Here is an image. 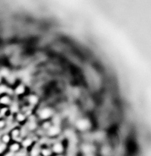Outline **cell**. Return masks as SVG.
<instances>
[{
	"label": "cell",
	"mask_w": 151,
	"mask_h": 156,
	"mask_svg": "<svg viewBox=\"0 0 151 156\" xmlns=\"http://www.w3.org/2000/svg\"><path fill=\"white\" fill-rule=\"evenodd\" d=\"M13 95L20 97L24 95L27 92V86L22 81H18L13 88Z\"/></svg>",
	"instance_id": "cell-1"
},
{
	"label": "cell",
	"mask_w": 151,
	"mask_h": 156,
	"mask_svg": "<svg viewBox=\"0 0 151 156\" xmlns=\"http://www.w3.org/2000/svg\"><path fill=\"white\" fill-rule=\"evenodd\" d=\"M13 102V95L5 93L0 95V107H9Z\"/></svg>",
	"instance_id": "cell-2"
},
{
	"label": "cell",
	"mask_w": 151,
	"mask_h": 156,
	"mask_svg": "<svg viewBox=\"0 0 151 156\" xmlns=\"http://www.w3.org/2000/svg\"><path fill=\"white\" fill-rule=\"evenodd\" d=\"M53 109L49 107H45L40 110L38 114L39 118L42 121H48L51 117L53 116Z\"/></svg>",
	"instance_id": "cell-3"
},
{
	"label": "cell",
	"mask_w": 151,
	"mask_h": 156,
	"mask_svg": "<svg viewBox=\"0 0 151 156\" xmlns=\"http://www.w3.org/2000/svg\"><path fill=\"white\" fill-rule=\"evenodd\" d=\"M22 148L20 143L16 141H13L8 146V151L14 155L19 153Z\"/></svg>",
	"instance_id": "cell-4"
},
{
	"label": "cell",
	"mask_w": 151,
	"mask_h": 156,
	"mask_svg": "<svg viewBox=\"0 0 151 156\" xmlns=\"http://www.w3.org/2000/svg\"><path fill=\"white\" fill-rule=\"evenodd\" d=\"M13 141H17L21 137V129L18 127H15L9 132Z\"/></svg>",
	"instance_id": "cell-5"
},
{
	"label": "cell",
	"mask_w": 151,
	"mask_h": 156,
	"mask_svg": "<svg viewBox=\"0 0 151 156\" xmlns=\"http://www.w3.org/2000/svg\"><path fill=\"white\" fill-rule=\"evenodd\" d=\"M51 149L53 153L55 154H63L64 150V147L61 143L56 142L52 146Z\"/></svg>",
	"instance_id": "cell-6"
},
{
	"label": "cell",
	"mask_w": 151,
	"mask_h": 156,
	"mask_svg": "<svg viewBox=\"0 0 151 156\" xmlns=\"http://www.w3.org/2000/svg\"><path fill=\"white\" fill-rule=\"evenodd\" d=\"M61 132V129L59 125H52L51 127L47 130L48 135L50 137L58 136Z\"/></svg>",
	"instance_id": "cell-7"
},
{
	"label": "cell",
	"mask_w": 151,
	"mask_h": 156,
	"mask_svg": "<svg viewBox=\"0 0 151 156\" xmlns=\"http://www.w3.org/2000/svg\"><path fill=\"white\" fill-rule=\"evenodd\" d=\"M13 116H14L15 122L19 123H22L23 122H26L27 118V116H26V114L23 112L20 111L16 114L13 115Z\"/></svg>",
	"instance_id": "cell-8"
},
{
	"label": "cell",
	"mask_w": 151,
	"mask_h": 156,
	"mask_svg": "<svg viewBox=\"0 0 151 156\" xmlns=\"http://www.w3.org/2000/svg\"><path fill=\"white\" fill-rule=\"evenodd\" d=\"M13 72L11 68L9 66L2 65L0 67V76L4 79Z\"/></svg>",
	"instance_id": "cell-9"
},
{
	"label": "cell",
	"mask_w": 151,
	"mask_h": 156,
	"mask_svg": "<svg viewBox=\"0 0 151 156\" xmlns=\"http://www.w3.org/2000/svg\"><path fill=\"white\" fill-rule=\"evenodd\" d=\"M27 100L28 102V104L30 106H35L38 104L39 102V96L34 94H31L27 96Z\"/></svg>",
	"instance_id": "cell-10"
},
{
	"label": "cell",
	"mask_w": 151,
	"mask_h": 156,
	"mask_svg": "<svg viewBox=\"0 0 151 156\" xmlns=\"http://www.w3.org/2000/svg\"><path fill=\"white\" fill-rule=\"evenodd\" d=\"M13 141V139L9 132L4 133L0 136V142L4 143L7 146H8Z\"/></svg>",
	"instance_id": "cell-11"
},
{
	"label": "cell",
	"mask_w": 151,
	"mask_h": 156,
	"mask_svg": "<svg viewBox=\"0 0 151 156\" xmlns=\"http://www.w3.org/2000/svg\"><path fill=\"white\" fill-rule=\"evenodd\" d=\"M9 113L11 114L15 115L20 111V104L18 103H17L16 102H14V100H13V103L9 107Z\"/></svg>",
	"instance_id": "cell-12"
},
{
	"label": "cell",
	"mask_w": 151,
	"mask_h": 156,
	"mask_svg": "<svg viewBox=\"0 0 151 156\" xmlns=\"http://www.w3.org/2000/svg\"><path fill=\"white\" fill-rule=\"evenodd\" d=\"M33 140L30 137H27L23 139L20 142L22 147L23 148H29L33 144Z\"/></svg>",
	"instance_id": "cell-13"
},
{
	"label": "cell",
	"mask_w": 151,
	"mask_h": 156,
	"mask_svg": "<svg viewBox=\"0 0 151 156\" xmlns=\"http://www.w3.org/2000/svg\"><path fill=\"white\" fill-rule=\"evenodd\" d=\"M10 114L9 107H0V118H5Z\"/></svg>",
	"instance_id": "cell-14"
},
{
	"label": "cell",
	"mask_w": 151,
	"mask_h": 156,
	"mask_svg": "<svg viewBox=\"0 0 151 156\" xmlns=\"http://www.w3.org/2000/svg\"><path fill=\"white\" fill-rule=\"evenodd\" d=\"M27 128L30 131H34L38 128V125L36 121H29L27 124Z\"/></svg>",
	"instance_id": "cell-15"
},
{
	"label": "cell",
	"mask_w": 151,
	"mask_h": 156,
	"mask_svg": "<svg viewBox=\"0 0 151 156\" xmlns=\"http://www.w3.org/2000/svg\"><path fill=\"white\" fill-rule=\"evenodd\" d=\"M53 152L52 149H49L47 148H44L40 150V154L42 156H52Z\"/></svg>",
	"instance_id": "cell-16"
},
{
	"label": "cell",
	"mask_w": 151,
	"mask_h": 156,
	"mask_svg": "<svg viewBox=\"0 0 151 156\" xmlns=\"http://www.w3.org/2000/svg\"><path fill=\"white\" fill-rule=\"evenodd\" d=\"M8 151V146L0 142V156H4Z\"/></svg>",
	"instance_id": "cell-17"
},
{
	"label": "cell",
	"mask_w": 151,
	"mask_h": 156,
	"mask_svg": "<svg viewBox=\"0 0 151 156\" xmlns=\"http://www.w3.org/2000/svg\"><path fill=\"white\" fill-rule=\"evenodd\" d=\"M77 125L79 129H85L88 127V123L86 120H81L77 123Z\"/></svg>",
	"instance_id": "cell-18"
},
{
	"label": "cell",
	"mask_w": 151,
	"mask_h": 156,
	"mask_svg": "<svg viewBox=\"0 0 151 156\" xmlns=\"http://www.w3.org/2000/svg\"><path fill=\"white\" fill-rule=\"evenodd\" d=\"M7 121L5 118H0V130H3L7 128Z\"/></svg>",
	"instance_id": "cell-19"
},
{
	"label": "cell",
	"mask_w": 151,
	"mask_h": 156,
	"mask_svg": "<svg viewBox=\"0 0 151 156\" xmlns=\"http://www.w3.org/2000/svg\"><path fill=\"white\" fill-rule=\"evenodd\" d=\"M40 154V150L38 147H33L31 151V156H39Z\"/></svg>",
	"instance_id": "cell-20"
},
{
	"label": "cell",
	"mask_w": 151,
	"mask_h": 156,
	"mask_svg": "<svg viewBox=\"0 0 151 156\" xmlns=\"http://www.w3.org/2000/svg\"><path fill=\"white\" fill-rule=\"evenodd\" d=\"M4 83V79L0 76V85Z\"/></svg>",
	"instance_id": "cell-21"
},
{
	"label": "cell",
	"mask_w": 151,
	"mask_h": 156,
	"mask_svg": "<svg viewBox=\"0 0 151 156\" xmlns=\"http://www.w3.org/2000/svg\"><path fill=\"white\" fill-rule=\"evenodd\" d=\"M63 156V154H56L55 156Z\"/></svg>",
	"instance_id": "cell-22"
},
{
	"label": "cell",
	"mask_w": 151,
	"mask_h": 156,
	"mask_svg": "<svg viewBox=\"0 0 151 156\" xmlns=\"http://www.w3.org/2000/svg\"></svg>",
	"instance_id": "cell-23"
}]
</instances>
